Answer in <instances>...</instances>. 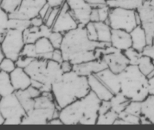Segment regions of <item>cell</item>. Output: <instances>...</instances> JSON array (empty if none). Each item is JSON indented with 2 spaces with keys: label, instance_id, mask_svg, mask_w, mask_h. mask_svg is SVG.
Masks as SVG:
<instances>
[{
  "label": "cell",
  "instance_id": "obj_29",
  "mask_svg": "<svg viewBox=\"0 0 154 130\" xmlns=\"http://www.w3.org/2000/svg\"><path fill=\"white\" fill-rule=\"evenodd\" d=\"M119 117V114L112 109L104 114L99 115L96 124L98 125H112Z\"/></svg>",
  "mask_w": 154,
  "mask_h": 130
},
{
  "label": "cell",
  "instance_id": "obj_42",
  "mask_svg": "<svg viewBox=\"0 0 154 130\" xmlns=\"http://www.w3.org/2000/svg\"><path fill=\"white\" fill-rule=\"evenodd\" d=\"M99 12V17H100V22H106L108 20L109 15V11L110 8L107 5H103L101 7L97 8Z\"/></svg>",
  "mask_w": 154,
  "mask_h": 130
},
{
  "label": "cell",
  "instance_id": "obj_10",
  "mask_svg": "<svg viewBox=\"0 0 154 130\" xmlns=\"http://www.w3.org/2000/svg\"><path fill=\"white\" fill-rule=\"evenodd\" d=\"M79 26L75 18L72 15L68 5L66 2L60 7V13L53 24L52 29L54 32L66 34L71 30H73Z\"/></svg>",
  "mask_w": 154,
  "mask_h": 130
},
{
  "label": "cell",
  "instance_id": "obj_13",
  "mask_svg": "<svg viewBox=\"0 0 154 130\" xmlns=\"http://www.w3.org/2000/svg\"><path fill=\"white\" fill-rule=\"evenodd\" d=\"M102 59L106 62L107 68L116 74L123 72L130 65V62L126 58L123 51H121L119 49L114 53L105 55Z\"/></svg>",
  "mask_w": 154,
  "mask_h": 130
},
{
  "label": "cell",
  "instance_id": "obj_45",
  "mask_svg": "<svg viewBox=\"0 0 154 130\" xmlns=\"http://www.w3.org/2000/svg\"><path fill=\"white\" fill-rule=\"evenodd\" d=\"M60 66L64 73L66 72H69L73 70V64L69 60L64 59L61 63H60Z\"/></svg>",
  "mask_w": 154,
  "mask_h": 130
},
{
  "label": "cell",
  "instance_id": "obj_26",
  "mask_svg": "<svg viewBox=\"0 0 154 130\" xmlns=\"http://www.w3.org/2000/svg\"><path fill=\"white\" fill-rule=\"evenodd\" d=\"M15 92V89L11 83L9 73L0 71V95L2 97Z\"/></svg>",
  "mask_w": 154,
  "mask_h": 130
},
{
  "label": "cell",
  "instance_id": "obj_20",
  "mask_svg": "<svg viewBox=\"0 0 154 130\" xmlns=\"http://www.w3.org/2000/svg\"><path fill=\"white\" fill-rule=\"evenodd\" d=\"M130 33L132 39V47L137 51L142 53L147 45L146 36L142 26L139 25L136 26Z\"/></svg>",
  "mask_w": 154,
  "mask_h": 130
},
{
  "label": "cell",
  "instance_id": "obj_1",
  "mask_svg": "<svg viewBox=\"0 0 154 130\" xmlns=\"http://www.w3.org/2000/svg\"><path fill=\"white\" fill-rule=\"evenodd\" d=\"M111 43L91 41L88 38L85 26H79L63 35L61 45L63 58L73 65L96 59L95 49L97 47L105 48Z\"/></svg>",
  "mask_w": 154,
  "mask_h": 130
},
{
  "label": "cell",
  "instance_id": "obj_49",
  "mask_svg": "<svg viewBox=\"0 0 154 130\" xmlns=\"http://www.w3.org/2000/svg\"><path fill=\"white\" fill-rule=\"evenodd\" d=\"M90 22L97 23L100 22V17H99V12L97 8H93L90 13Z\"/></svg>",
  "mask_w": 154,
  "mask_h": 130
},
{
  "label": "cell",
  "instance_id": "obj_30",
  "mask_svg": "<svg viewBox=\"0 0 154 130\" xmlns=\"http://www.w3.org/2000/svg\"><path fill=\"white\" fill-rule=\"evenodd\" d=\"M9 15L0 6V42H2L8 30Z\"/></svg>",
  "mask_w": 154,
  "mask_h": 130
},
{
  "label": "cell",
  "instance_id": "obj_47",
  "mask_svg": "<svg viewBox=\"0 0 154 130\" xmlns=\"http://www.w3.org/2000/svg\"><path fill=\"white\" fill-rule=\"evenodd\" d=\"M67 0H46V2L50 5L51 7L60 8L63 4L66 2Z\"/></svg>",
  "mask_w": 154,
  "mask_h": 130
},
{
  "label": "cell",
  "instance_id": "obj_25",
  "mask_svg": "<svg viewBox=\"0 0 154 130\" xmlns=\"http://www.w3.org/2000/svg\"><path fill=\"white\" fill-rule=\"evenodd\" d=\"M111 103V106H112V109L115 111L116 113H117L118 114L122 113L123 111L126 109V106L130 102L125 95L121 93L120 92L116 94H114L112 95V98L109 100Z\"/></svg>",
  "mask_w": 154,
  "mask_h": 130
},
{
  "label": "cell",
  "instance_id": "obj_60",
  "mask_svg": "<svg viewBox=\"0 0 154 130\" xmlns=\"http://www.w3.org/2000/svg\"><path fill=\"white\" fill-rule=\"evenodd\" d=\"M0 71H1V70H0Z\"/></svg>",
  "mask_w": 154,
  "mask_h": 130
},
{
  "label": "cell",
  "instance_id": "obj_51",
  "mask_svg": "<svg viewBox=\"0 0 154 130\" xmlns=\"http://www.w3.org/2000/svg\"><path fill=\"white\" fill-rule=\"evenodd\" d=\"M148 90L149 95H154V76L148 79Z\"/></svg>",
  "mask_w": 154,
  "mask_h": 130
},
{
  "label": "cell",
  "instance_id": "obj_21",
  "mask_svg": "<svg viewBox=\"0 0 154 130\" xmlns=\"http://www.w3.org/2000/svg\"><path fill=\"white\" fill-rule=\"evenodd\" d=\"M36 51L37 58L49 60L52 58V53L54 47L51 44L50 41L46 37H42L34 43Z\"/></svg>",
  "mask_w": 154,
  "mask_h": 130
},
{
  "label": "cell",
  "instance_id": "obj_14",
  "mask_svg": "<svg viewBox=\"0 0 154 130\" xmlns=\"http://www.w3.org/2000/svg\"><path fill=\"white\" fill-rule=\"evenodd\" d=\"M106 68V63L103 59H96L91 61L73 65V71L80 76L86 77L93 74L98 73Z\"/></svg>",
  "mask_w": 154,
  "mask_h": 130
},
{
  "label": "cell",
  "instance_id": "obj_4",
  "mask_svg": "<svg viewBox=\"0 0 154 130\" xmlns=\"http://www.w3.org/2000/svg\"><path fill=\"white\" fill-rule=\"evenodd\" d=\"M120 92L130 101H143L149 95L148 78L137 65H129L119 73Z\"/></svg>",
  "mask_w": 154,
  "mask_h": 130
},
{
  "label": "cell",
  "instance_id": "obj_53",
  "mask_svg": "<svg viewBox=\"0 0 154 130\" xmlns=\"http://www.w3.org/2000/svg\"><path fill=\"white\" fill-rule=\"evenodd\" d=\"M140 124H152L151 122L148 119H146L144 116H140Z\"/></svg>",
  "mask_w": 154,
  "mask_h": 130
},
{
  "label": "cell",
  "instance_id": "obj_43",
  "mask_svg": "<svg viewBox=\"0 0 154 130\" xmlns=\"http://www.w3.org/2000/svg\"><path fill=\"white\" fill-rule=\"evenodd\" d=\"M51 59L56 62L58 63H61L64 60L63 52H62L61 49H54L53 53H52V58H51Z\"/></svg>",
  "mask_w": 154,
  "mask_h": 130
},
{
  "label": "cell",
  "instance_id": "obj_9",
  "mask_svg": "<svg viewBox=\"0 0 154 130\" xmlns=\"http://www.w3.org/2000/svg\"><path fill=\"white\" fill-rule=\"evenodd\" d=\"M46 3V0H23L16 12L9 14V19L31 20L38 16L41 8Z\"/></svg>",
  "mask_w": 154,
  "mask_h": 130
},
{
  "label": "cell",
  "instance_id": "obj_7",
  "mask_svg": "<svg viewBox=\"0 0 154 130\" xmlns=\"http://www.w3.org/2000/svg\"><path fill=\"white\" fill-rule=\"evenodd\" d=\"M23 31L9 29L5 38L1 42V47L4 56L16 61L22 53L26 42Z\"/></svg>",
  "mask_w": 154,
  "mask_h": 130
},
{
  "label": "cell",
  "instance_id": "obj_39",
  "mask_svg": "<svg viewBox=\"0 0 154 130\" xmlns=\"http://www.w3.org/2000/svg\"><path fill=\"white\" fill-rule=\"evenodd\" d=\"M20 55L27 57H30V58H37L35 44L34 43H26Z\"/></svg>",
  "mask_w": 154,
  "mask_h": 130
},
{
  "label": "cell",
  "instance_id": "obj_6",
  "mask_svg": "<svg viewBox=\"0 0 154 130\" xmlns=\"http://www.w3.org/2000/svg\"><path fill=\"white\" fill-rule=\"evenodd\" d=\"M137 10L123 8H111L108 20L106 23L112 29L125 30L130 32L138 25L136 20Z\"/></svg>",
  "mask_w": 154,
  "mask_h": 130
},
{
  "label": "cell",
  "instance_id": "obj_58",
  "mask_svg": "<svg viewBox=\"0 0 154 130\" xmlns=\"http://www.w3.org/2000/svg\"><path fill=\"white\" fill-rule=\"evenodd\" d=\"M152 62H153V64H154V59H152Z\"/></svg>",
  "mask_w": 154,
  "mask_h": 130
},
{
  "label": "cell",
  "instance_id": "obj_16",
  "mask_svg": "<svg viewBox=\"0 0 154 130\" xmlns=\"http://www.w3.org/2000/svg\"><path fill=\"white\" fill-rule=\"evenodd\" d=\"M11 83L15 91L26 89L32 84V79L24 69L16 67L9 73Z\"/></svg>",
  "mask_w": 154,
  "mask_h": 130
},
{
  "label": "cell",
  "instance_id": "obj_3",
  "mask_svg": "<svg viewBox=\"0 0 154 130\" xmlns=\"http://www.w3.org/2000/svg\"><path fill=\"white\" fill-rule=\"evenodd\" d=\"M89 92L87 77L80 76L73 70L63 74L60 81L52 86V93L59 109L86 96Z\"/></svg>",
  "mask_w": 154,
  "mask_h": 130
},
{
  "label": "cell",
  "instance_id": "obj_5",
  "mask_svg": "<svg viewBox=\"0 0 154 130\" xmlns=\"http://www.w3.org/2000/svg\"><path fill=\"white\" fill-rule=\"evenodd\" d=\"M0 112L5 119V125H19L26 115V112L19 102L16 93L2 97L0 100Z\"/></svg>",
  "mask_w": 154,
  "mask_h": 130
},
{
  "label": "cell",
  "instance_id": "obj_55",
  "mask_svg": "<svg viewBox=\"0 0 154 130\" xmlns=\"http://www.w3.org/2000/svg\"><path fill=\"white\" fill-rule=\"evenodd\" d=\"M4 55L3 53H2V47H1V42H0V62H1V61L2 60V59L4 58Z\"/></svg>",
  "mask_w": 154,
  "mask_h": 130
},
{
  "label": "cell",
  "instance_id": "obj_12",
  "mask_svg": "<svg viewBox=\"0 0 154 130\" xmlns=\"http://www.w3.org/2000/svg\"><path fill=\"white\" fill-rule=\"evenodd\" d=\"M48 60L40 58H35L25 69L32 81H37L43 84L41 92H42L46 80V68Z\"/></svg>",
  "mask_w": 154,
  "mask_h": 130
},
{
  "label": "cell",
  "instance_id": "obj_59",
  "mask_svg": "<svg viewBox=\"0 0 154 130\" xmlns=\"http://www.w3.org/2000/svg\"><path fill=\"white\" fill-rule=\"evenodd\" d=\"M143 1H147V0H143Z\"/></svg>",
  "mask_w": 154,
  "mask_h": 130
},
{
  "label": "cell",
  "instance_id": "obj_56",
  "mask_svg": "<svg viewBox=\"0 0 154 130\" xmlns=\"http://www.w3.org/2000/svg\"><path fill=\"white\" fill-rule=\"evenodd\" d=\"M1 98H2V96H1V95H0V100H1Z\"/></svg>",
  "mask_w": 154,
  "mask_h": 130
},
{
  "label": "cell",
  "instance_id": "obj_37",
  "mask_svg": "<svg viewBox=\"0 0 154 130\" xmlns=\"http://www.w3.org/2000/svg\"><path fill=\"white\" fill-rule=\"evenodd\" d=\"M63 35L64 34L61 33V32L52 31L48 39H49L51 44L53 45L54 49H60L63 40Z\"/></svg>",
  "mask_w": 154,
  "mask_h": 130
},
{
  "label": "cell",
  "instance_id": "obj_48",
  "mask_svg": "<svg viewBox=\"0 0 154 130\" xmlns=\"http://www.w3.org/2000/svg\"><path fill=\"white\" fill-rule=\"evenodd\" d=\"M30 24L32 26H36V27H40L42 25L44 24V20L43 19L40 17V16H35V17L32 18L30 20Z\"/></svg>",
  "mask_w": 154,
  "mask_h": 130
},
{
  "label": "cell",
  "instance_id": "obj_38",
  "mask_svg": "<svg viewBox=\"0 0 154 130\" xmlns=\"http://www.w3.org/2000/svg\"><path fill=\"white\" fill-rule=\"evenodd\" d=\"M119 118L123 119L124 121H126L127 122L128 125L140 124V116L130 114V113H127L125 111H123L122 113H119Z\"/></svg>",
  "mask_w": 154,
  "mask_h": 130
},
{
  "label": "cell",
  "instance_id": "obj_27",
  "mask_svg": "<svg viewBox=\"0 0 154 130\" xmlns=\"http://www.w3.org/2000/svg\"><path fill=\"white\" fill-rule=\"evenodd\" d=\"M154 124V95H149L142 102V115Z\"/></svg>",
  "mask_w": 154,
  "mask_h": 130
},
{
  "label": "cell",
  "instance_id": "obj_22",
  "mask_svg": "<svg viewBox=\"0 0 154 130\" xmlns=\"http://www.w3.org/2000/svg\"><path fill=\"white\" fill-rule=\"evenodd\" d=\"M143 0H106V5L110 8H123L137 10L143 3Z\"/></svg>",
  "mask_w": 154,
  "mask_h": 130
},
{
  "label": "cell",
  "instance_id": "obj_52",
  "mask_svg": "<svg viewBox=\"0 0 154 130\" xmlns=\"http://www.w3.org/2000/svg\"><path fill=\"white\" fill-rule=\"evenodd\" d=\"M48 124H50V125H63V122L60 117H56V118H53L52 119L49 120Z\"/></svg>",
  "mask_w": 154,
  "mask_h": 130
},
{
  "label": "cell",
  "instance_id": "obj_23",
  "mask_svg": "<svg viewBox=\"0 0 154 130\" xmlns=\"http://www.w3.org/2000/svg\"><path fill=\"white\" fill-rule=\"evenodd\" d=\"M96 25L97 35H98V42L110 43L112 30L110 26L105 22H97L95 23Z\"/></svg>",
  "mask_w": 154,
  "mask_h": 130
},
{
  "label": "cell",
  "instance_id": "obj_54",
  "mask_svg": "<svg viewBox=\"0 0 154 130\" xmlns=\"http://www.w3.org/2000/svg\"><path fill=\"white\" fill-rule=\"evenodd\" d=\"M4 123H5V119H4L3 116H2L1 112H0V125H2Z\"/></svg>",
  "mask_w": 154,
  "mask_h": 130
},
{
  "label": "cell",
  "instance_id": "obj_28",
  "mask_svg": "<svg viewBox=\"0 0 154 130\" xmlns=\"http://www.w3.org/2000/svg\"><path fill=\"white\" fill-rule=\"evenodd\" d=\"M137 66L140 72L146 76H148L152 71H154V64L152 59L145 55H142L137 62Z\"/></svg>",
  "mask_w": 154,
  "mask_h": 130
},
{
  "label": "cell",
  "instance_id": "obj_32",
  "mask_svg": "<svg viewBox=\"0 0 154 130\" xmlns=\"http://www.w3.org/2000/svg\"><path fill=\"white\" fill-rule=\"evenodd\" d=\"M22 2L23 0H2L0 6L9 15L19 9Z\"/></svg>",
  "mask_w": 154,
  "mask_h": 130
},
{
  "label": "cell",
  "instance_id": "obj_17",
  "mask_svg": "<svg viewBox=\"0 0 154 130\" xmlns=\"http://www.w3.org/2000/svg\"><path fill=\"white\" fill-rule=\"evenodd\" d=\"M53 29L47 26L45 23L40 27L30 26L28 29L23 31V38L26 43H35L42 37L49 38Z\"/></svg>",
  "mask_w": 154,
  "mask_h": 130
},
{
  "label": "cell",
  "instance_id": "obj_33",
  "mask_svg": "<svg viewBox=\"0 0 154 130\" xmlns=\"http://www.w3.org/2000/svg\"><path fill=\"white\" fill-rule=\"evenodd\" d=\"M60 8L59 7H50L49 10L48 11L47 14L44 18V23L47 26L52 28L53 24L56 22L59 13H60Z\"/></svg>",
  "mask_w": 154,
  "mask_h": 130
},
{
  "label": "cell",
  "instance_id": "obj_35",
  "mask_svg": "<svg viewBox=\"0 0 154 130\" xmlns=\"http://www.w3.org/2000/svg\"><path fill=\"white\" fill-rule=\"evenodd\" d=\"M124 54L126 55V58L128 59L130 62V65H137L139 59L142 56V53L137 51L133 47H130L127 49L126 50L123 51Z\"/></svg>",
  "mask_w": 154,
  "mask_h": 130
},
{
  "label": "cell",
  "instance_id": "obj_57",
  "mask_svg": "<svg viewBox=\"0 0 154 130\" xmlns=\"http://www.w3.org/2000/svg\"><path fill=\"white\" fill-rule=\"evenodd\" d=\"M2 0H0V4H1V2H2Z\"/></svg>",
  "mask_w": 154,
  "mask_h": 130
},
{
  "label": "cell",
  "instance_id": "obj_41",
  "mask_svg": "<svg viewBox=\"0 0 154 130\" xmlns=\"http://www.w3.org/2000/svg\"><path fill=\"white\" fill-rule=\"evenodd\" d=\"M33 59V58H30V57H27L20 55L19 58L16 60V67H19V68H22V69H25L31 63Z\"/></svg>",
  "mask_w": 154,
  "mask_h": 130
},
{
  "label": "cell",
  "instance_id": "obj_34",
  "mask_svg": "<svg viewBox=\"0 0 154 130\" xmlns=\"http://www.w3.org/2000/svg\"><path fill=\"white\" fill-rule=\"evenodd\" d=\"M125 112L134 116H141L142 115V102L130 101L126 106Z\"/></svg>",
  "mask_w": 154,
  "mask_h": 130
},
{
  "label": "cell",
  "instance_id": "obj_50",
  "mask_svg": "<svg viewBox=\"0 0 154 130\" xmlns=\"http://www.w3.org/2000/svg\"><path fill=\"white\" fill-rule=\"evenodd\" d=\"M50 7H51L50 5L46 2V3L45 4L42 8H41L40 10H39V12H38V16H40L42 19H43L44 20V18H45V16H46L48 11L49 10Z\"/></svg>",
  "mask_w": 154,
  "mask_h": 130
},
{
  "label": "cell",
  "instance_id": "obj_18",
  "mask_svg": "<svg viewBox=\"0 0 154 130\" xmlns=\"http://www.w3.org/2000/svg\"><path fill=\"white\" fill-rule=\"evenodd\" d=\"M111 46L121 51H125L132 47V39L130 33L121 29H112L110 40Z\"/></svg>",
  "mask_w": 154,
  "mask_h": 130
},
{
  "label": "cell",
  "instance_id": "obj_46",
  "mask_svg": "<svg viewBox=\"0 0 154 130\" xmlns=\"http://www.w3.org/2000/svg\"><path fill=\"white\" fill-rule=\"evenodd\" d=\"M93 8H99L106 5V0H86Z\"/></svg>",
  "mask_w": 154,
  "mask_h": 130
},
{
  "label": "cell",
  "instance_id": "obj_44",
  "mask_svg": "<svg viewBox=\"0 0 154 130\" xmlns=\"http://www.w3.org/2000/svg\"><path fill=\"white\" fill-rule=\"evenodd\" d=\"M111 109H112V106H111V103L109 100L101 101L100 108H99V115L104 114V113H107L108 111L110 110Z\"/></svg>",
  "mask_w": 154,
  "mask_h": 130
},
{
  "label": "cell",
  "instance_id": "obj_40",
  "mask_svg": "<svg viewBox=\"0 0 154 130\" xmlns=\"http://www.w3.org/2000/svg\"><path fill=\"white\" fill-rule=\"evenodd\" d=\"M87 36L91 41H98V35L96 31V25L93 22H89L85 26Z\"/></svg>",
  "mask_w": 154,
  "mask_h": 130
},
{
  "label": "cell",
  "instance_id": "obj_36",
  "mask_svg": "<svg viewBox=\"0 0 154 130\" xmlns=\"http://www.w3.org/2000/svg\"><path fill=\"white\" fill-rule=\"evenodd\" d=\"M16 68V61L12 59L4 57L0 62V70L6 72V73H11Z\"/></svg>",
  "mask_w": 154,
  "mask_h": 130
},
{
  "label": "cell",
  "instance_id": "obj_15",
  "mask_svg": "<svg viewBox=\"0 0 154 130\" xmlns=\"http://www.w3.org/2000/svg\"><path fill=\"white\" fill-rule=\"evenodd\" d=\"M90 91L96 95L101 101L110 100L114 95L110 90L107 88L103 82L96 76V74L90 75L87 77Z\"/></svg>",
  "mask_w": 154,
  "mask_h": 130
},
{
  "label": "cell",
  "instance_id": "obj_11",
  "mask_svg": "<svg viewBox=\"0 0 154 130\" xmlns=\"http://www.w3.org/2000/svg\"><path fill=\"white\" fill-rule=\"evenodd\" d=\"M66 3L79 26H86L90 22V13L93 7L86 0H67Z\"/></svg>",
  "mask_w": 154,
  "mask_h": 130
},
{
  "label": "cell",
  "instance_id": "obj_8",
  "mask_svg": "<svg viewBox=\"0 0 154 130\" xmlns=\"http://www.w3.org/2000/svg\"><path fill=\"white\" fill-rule=\"evenodd\" d=\"M60 110L57 107H34L32 110L27 113L24 116L21 124H48L50 119L59 117Z\"/></svg>",
  "mask_w": 154,
  "mask_h": 130
},
{
  "label": "cell",
  "instance_id": "obj_31",
  "mask_svg": "<svg viewBox=\"0 0 154 130\" xmlns=\"http://www.w3.org/2000/svg\"><path fill=\"white\" fill-rule=\"evenodd\" d=\"M31 26L30 20H19V19H9L8 24V29H17L20 31H24Z\"/></svg>",
  "mask_w": 154,
  "mask_h": 130
},
{
  "label": "cell",
  "instance_id": "obj_2",
  "mask_svg": "<svg viewBox=\"0 0 154 130\" xmlns=\"http://www.w3.org/2000/svg\"><path fill=\"white\" fill-rule=\"evenodd\" d=\"M101 100L93 92L74 101L60 110V117L64 125H95L99 116Z\"/></svg>",
  "mask_w": 154,
  "mask_h": 130
},
{
  "label": "cell",
  "instance_id": "obj_24",
  "mask_svg": "<svg viewBox=\"0 0 154 130\" xmlns=\"http://www.w3.org/2000/svg\"><path fill=\"white\" fill-rule=\"evenodd\" d=\"M15 93L26 113L33 109L34 105H35V98H33L30 95L27 89L24 90L15 91Z\"/></svg>",
  "mask_w": 154,
  "mask_h": 130
},
{
  "label": "cell",
  "instance_id": "obj_19",
  "mask_svg": "<svg viewBox=\"0 0 154 130\" xmlns=\"http://www.w3.org/2000/svg\"><path fill=\"white\" fill-rule=\"evenodd\" d=\"M96 75L112 93L116 94L120 92L119 74L114 73L110 69L106 68Z\"/></svg>",
  "mask_w": 154,
  "mask_h": 130
}]
</instances>
